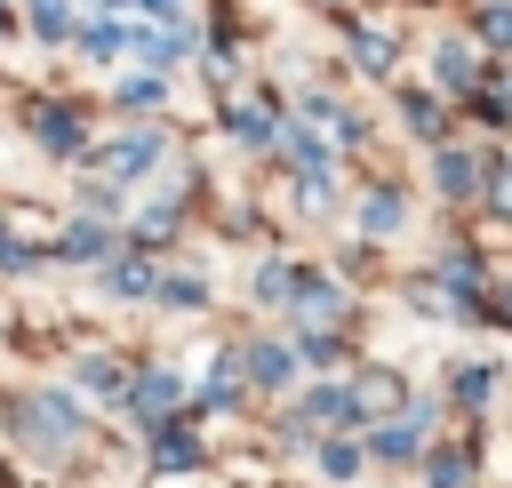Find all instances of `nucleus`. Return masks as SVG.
I'll return each mask as SVG.
<instances>
[{
	"label": "nucleus",
	"instance_id": "nucleus-1",
	"mask_svg": "<svg viewBox=\"0 0 512 488\" xmlns=\"http://www.w3.org/2000/svg\"><path fill=\"white\" fill-rule=\"evenodd\" d=\"M24 424L40 432V448H64V440L80 432V416H72L64 400H32V408H24Z\"/></svg>",
	"mask_w": 512,
	"mask_h": 488
},
{
	"label": "nucleus",
	"instance_id": "nucleus-2",
	"mask_svg": "<svg viewBox=\"0 0 512 488\" xmlns=\"http://www.w3.org/2000/svg\"><path fill=\"white\" fill-rule=\"evenodd\" d=\"M104 160H112V168H120V176H144V168H152V160H160V136H120V144H112V152H104Z\"/></svg>",
	"mask_w": 512,
	"mask_h": 488
},
{
	"label": "nucleus",
	"instance_id": "nucleus-3",
	"mask_svg": "<svg viewBox=\"0 0 512 488\" xmlns=\"http://www.w3.org/2000/svg\"><path fill=\"white\" fill-rule=\"evenodd\" d=\"M120 48L128 56H144V64H176L184 48H176V32H120Z\"/></svg>",
	"mask_w": 512,
	"mask_h": 488
},
{
	"label": "nucleus",
	"instance_id": "nucleus-4",
	"mask_svg": "<svg viewBox=\"0 0 512 488\" xmlns=\"http://www.w3.org/2000/svg\"><path fill=\"white\" fill-rule=\"evenodd\" d=\"M432 72H440V88H472V48H456V40H440V56H432Z\"/></svg>",
	"mask_w": 512,
	"mask_h": 488
},
{
	"label": "nucleus",
	"instance_id": "nucleus-5",
	"mask_svg": "<svg viewBox=\"0 0 512 488\" xmlns=\"http://www.w3.org/2000/svg\"><path fill=\"white\" fill-rule=\"evenodd\" d=\"M416 432H424V416H408V424H384L368 448H376V456H416Z\"/></svg>",
	"mask_w": 512,
	"mask_h": 488
},
{
	"label": "nucleus",
	"instance_id": "nucleus-6",
	"mask_svg": "<svg viewBox=\"0 0 512 488\" xmlns=\"http://www.w3.org/2000/svg\"><path fill=\"white\" fill-rule=\"evenodd\" d=\"M40 144H56V152H80V120H72V112H40Z\"/></svg>",
	"mask_w": 512,
	"mask_h": 488
},
{
	"label": "nucleus",
	"instance_id": "nucleus-7",
	"mask_svg": "<svg viewBox=\"0 0 512 488\" xmlns=\"http://www.w3.org/2000/svg\"><path fill=\"white\" fill-rule=\"evenodd\" d=\"M432 176H440V192H448V200H464V192H472V160H464V152H440V168H432Z\"/></svg>",
	"mask_w": 512,
	"mask_h": 488
},
{
	"label": "nucleus",
	"instance_id": "nucleus-8",
	"mask_svg": "<svg viewBox=\"0 0 512 488\" xmlns=\"http://www.w3.org/2000/svg\"><path fill=\"white\" fill-rule=\"evenodd\" d=\"M248 376H256V384H288V352H280V344H256V352H248Z\"/></svg>",
	"mask_w": 512,
	"mask_h": 488
},
{
	"label": "nucleus",
	"instance_id": "nucleus-9",
	"mask_svg": "<svg viewBox=\"0 0 512 488\" xmlns=\"http://www.w3.org/2000/svg\"><path fill=\"white\" fill-rule=\"evenodd\" d=\"M168 400H176V376H168V368H152V376L136 384V408H144V416H160Z\"/></svg>",
	"mask_w": 512,
	"mask_h": 488
},
{
	"label": "nucleus",
	"instance_id": "nucleus-10",
	"mask_svg": "<svg viewBox=\"0 0 512 488\" xmlns=\"http://www.w3.org/2000/svg\"><path fill=\"white\" fill-rule=\"evenodd\" d=\"M56 248H64L72 264H88V256H104V232H96V224H72V232H64Z\"/></svg>",
	"mask_w": 512,
	"mask_h": 488
},
{
	"label": "nucleus",
	"instance_id": "nucleus-11",
	"mask_svg": "<svg viewBox=\"0 0 512 488\" xmlns=\"http://www.w3.org/2000/svg\"><path fill=\"white\" fill-rule=\"evenodd\" d=\"M296 296H304V320H328V312H336V304H344V296H336V288H328V280H304V288H296Z\"/></svg>",
	"mask_w": 512,
	"mask_h": 488
},
{
	"label": "nucleus",
	"instance_id": "nucleus-12",
	"mask_svg": "<svg viewBox=\"0 0 512 488\" xmlns=\"http://www.w3.org/2000/svg\"><path fill=\"white\" fill-rule=\"evenodd\" d=\"M232 128H240L248 144H272V112H264V104H240V120H232Z\"/></svg>",
	"mask_w": 512,
	"mask_h": 488
},
{
	"label": "nucleus",
	"instance_id": "nucleus-13",
	"mask_svg": "<svg viewBox=\"0 0 512 488\" xmlns=\"http://www.w3.org/2000/svg\"><path fill=\"white\" fill-rule=\"evenodd\" d=\"M360 224H368V232H392V224H400V200H392V192H376V200L360 208Z\"/></svg>",
	"mask_w": 512,
	"mask_h": 488
},
{
	"label": "nucleus",
	"instance_id": "nucleus-14",
	"mask_svg": "<svg viewBox=\"0 0 512 488\" xmlns=\"http://www.w3.org/2000/svg\"><path fill=\"white\" fill-rule=\"evenodd\" d=\"M104 288H112V296H136V288H152V272H144V264H112Z\"/></svg>",
	"mask_w": 512,
	"mask_h": 488
},
{
	"label": "nucleus",
	"instance_id": "nucleus-15",
	"mask_svg": "<svg viewBox=\"0 0 512 488\" xmlns=\"http://www.w3.org/2000/svg\"><path fill=\"white\" fill-rule=\"evenodd\" d=\"M360 64H368V72H392V40H376V32H360Z\"/></svg>",
	"mask_w": 512,
	"mask_h": 488
},
{
	"label": "nucleus",
	"instance_id": "nucleus-16",
	"mask_svg": "<svg viewBox=\"0 0 512 488\" xmlns=\"http://www.w3.org/2000/svg\"><path fill=\"white\" fill-rule=\"evenodd\" d=\"M464 472H472L464 456H432V488H464Z\"/></svg>",
	"mask_w": 512,
	"mask_h": 488
},
{
	"label": "nucleus",
	"instance_id": "nucleus-17",
	"mask_svg": "<svg viewBox=\"0 0 512 488\" xmlns=\"http://www.w3.org/2000/svg\"><path fill=\"white\" fill-rule=\"evenodd\" d=\"M480 32H488V40H496V48H512V8H504V0H496V8H488V16H480Z\"/></svg>",
	"mask_w": 512,
	"mask_h": 488
},
{
	"label": "nucleus",
	"instance_id": "nucleus-18",
	"mask_svg": "<svg viewBox=\"0 0 512 488\" xmlns=\"http://www.w3.org/2000/svg\"><path fill=\"white\" fill-rule=\"evenodd\" d=\"M408 128H416V136H440V112H432V96H416V104H408Z\"/></svg>",
	"mask_w": 512,
	"mask_h": 488
},
{
	"label": "nucleus",
	"instance_id": "nucleus-19",
	"mask_svg": "<svg viewBox=\"0 0 512 488\" xmlns=\"http://www.w3.org/2000/svg\"><path fill=\"white\" fill-rule=\"evenodd\" d=\"M288 288H296V280H288V272H280V264H264V272H256V296H272V304H280V296H288Z\"/></svg>",
	"mask_w": 512,
	"mask_h": 488
},
{
	"label": "nucleus",
	"instance_id": "nucleus-20",
	"mask_svg": "<svg viewBox=\"0 0 512 488\" xmlns=\"http://www.w3.org/2000/svg\"><path fill=\"white\" fill-rule=\"evenodd\" d=\"M160 464H168V472H176V464H192V440H184V432H168V440H160Z\"/></svg>",
	"mask_w": 512,
	"mask_h": 488
},
{
	"label": "nucleus",
	"instance_id": "nucleus-21",
	"mask_svg": "<svg viewBox=\"0 0 512 488\" xmlns=\"http://www.w3.org/2000/svg\"><path fill=\"white\" fill-rule=\"evenodd\" d=\"M496 208H512V176H496Z\"/></svg>",
	"mask_w": 512,
	"mask_h": 488
}]
</instances>
